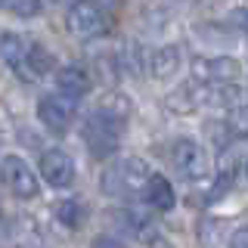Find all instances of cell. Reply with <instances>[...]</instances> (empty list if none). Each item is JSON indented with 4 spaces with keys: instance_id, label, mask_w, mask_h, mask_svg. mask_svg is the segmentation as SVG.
I'll return each instance as SVG.
<instances>
[{
    "instance_id": "1",
    "label": "cell",
    "mask_w": 248,
    "mask_h": 248,
    "mask_svg": "<svg viewBox=\"0 0 248 248\" xmlns=\"http://www.w3.org/2000/svg\"><path fill=\"white\" fill-rule=\"evenodd\" d=\"M130 112H134V106L127 96L106 93L96 103V108L84 118V143L93 158H108L121 146V134L130 121Z\"/></svg>"
},
{
    "instance_id": "2",
    "label": "cell",
    "mask_w": 248,
    "mask_h": 248,
    "mask_svg": "<svg viewBox=\"0 0 248 248\" xmlns=\"http://www.w3.org/2000/svg\"><path fill=\"white\" fill-rule=\"evenodd\" d=\"M152 170L143 158H121L103 174V192L108 196H130V192H143L149 183Z\"/></svg>"
},
{
    "instance_id": "3",
    "label": "cell",
    "mask_w": 248,
    "mask_h": 248,
    "mask_svg": "<svg viewBox=\"0 0 248 248\" xmlns=\"http://www.w3.org/2000/svg\"><path fill=\"white\" fill-rule=\"evenodd\" d=\"M65 28L78 41H96L106 34V10L99 0H75L65 13Z\"/></svg>"
},
{
    "instance_id": "4",
    "label": "cell",
    "mask_w": 248,
    "mask_h": 248,
    "mask_svg": "<svg viewBox=\"0 0 248 248\" xmlns=\"http://www.w3.org/2000/svg\"><path fill=\"white\" fill-rule=\"evenodd\" d=\"M37 118L46 130H53V134H65L68 127L78 121V99L68 96V93H50V96H44L41 103H37Z\"/></svg>"
},
{
    "instance_id": "5",
    "label": "cell",
    "mask_w": 248,
    "mask_h": 248,
    "mask_svg": "<svg viewBox=\"0 0 248 248\" xmlns=\"http://www.w3.org/2000/svg\"><path fill=\"white\" fill-rule=\"evenodd\" d=\"M0 180L3 186L13 192L16 199H34L41 192V183H37V174L31 170V165L19 155H6L0 161Z\"/></svg>"
},
{
    "instance_id": "6",
    "label": "cell",
    "mask_w": 248,
    "mask_h": 248,
    "mask_svg": "<svg viewBox=\"0 0 248 248\" xmlns=\"http://www.w3.org/2000/svg\"><path fill=\"white\" fill-rule=\"evenodd\" d=\"M170 161H174V168L180 170L183 180H202V177L208 174V152L202 149V146L196 143V140L189 137H180L174 146H170Z\"/></svg>"
},
{
    "instance_id": "7",
    "label": "cell",
    "mask_w": 248,
    "mask_h": 248,
    "mask_svg": "<svg viewBox=\"0 0 248 248\" xmlns=\"http://www.w3.org/2000/svg\"><path fill=\"white\" fill-rule=\"evenodd\" d=\"M192 78L199 84H236L242 78V62L232 56H199L192 62Z\"/></svg>"
},
{
    "instance_id": "8",
    "label": "cell",
    "mask_w": 248,
    "mask_h": 248,
    "mask_svg": "<svg viewBox=\"0 0 248 248\" xmlns=\"http://www.w3.org/2000/svg\"><path fill=\"white\" fill-rule=\"evenodd\" d=\"M37 168H41L44 180L56 189H65V186L75 183V161L65 149H46L37 161Z\"/></svg>"
},
{
    "instance_id": "9",
    "label": "cell",
    "mask_w": 248,
    "mask_h": 248,
    "mask_svg": "<svg viewBox=\"0 0 248 248\" xmlns=\"http://www.w3.org/2000/svg\"><path fill=\"white\" fill-rule=\"evenodd\" d=\"M28 59H31V44L25 37L10 34V31L0 34V62H6L22 81H34V78H31V68H28Z\"/></svg>"
},
{
    "instance_id": "10",
    "label": "cell",
    "mask_w": 248,
    "mask_h": 248,
    "mask_svg": "<svg viewBox=\"0 0 248 248\" xmlns=\"http://www.w3.org/2000/svg\"><path fill=\"white\" fill-rule=\"evenodd\" d=\"M180 62H183V50L174 44L168 46H158L155 53H149V59H146V65H149V75L158 78V81H168V78H174L180 72Z\"/></svg>"
},
{
    "instance_id": "11",
    "label": "cell",
    "mask_w": 248,
    "mask_h": 248,
    "mask_svg": "<svg viewBox=\"0 0 248 248\" xmlns=\"http://www.w3.org/2000/svg\"><path fill=\"white\" fill-rule=\"evenodd\" d=\"M56 87L62 93H68V96L81 99V96H87V93H90L93 78H90V72L84 65H62L59 72H56Z\"/></svg>"
},
{
    "instance_id": "12",
    "label": "cell",
    "mask_w": 248,
    "mask_h": 248,
    "mask_svg": "<svg viewBox=\"0 0 248 248\" xmlns=\"http://www.w3.org/2000/svg\"><path fill=\"white\" fill-rule=\"evenodd\" d=\"M143 196H146L152 211H170L177 205V192H174V186H170V180L165 174H152L146 189H143Z\"/></svg>"
},
{
    "instance_id": "13",
    "label": "cell",
    "mask_w": 248,
    "mask_h": 248,
    "mask_svg": "<svg viewBox=\"0 0 248 248\" xmlns=\"http://www.w3.org/2000/svg\"><path fill=\"white\" fill-rule=\"evenodd\" d=\"M53 214H56V220L62 223V227H68V230H78L84 223V205L78 199H62V202H56Z\"/></svg>"
},
{
    "instance_id": "14",
    "label": "cell",
    "mask_w": 248,
    "mask_h": 248,
    "mask_svg": "<svg viewBox=\"0 0 248 248\" xmlns=\"http://www.w3.org/2000/svg\"><path fill=\"white\" fill-rule=\"evenodd\" d=\"M13 242H16V248H46V245H44L41 230H37L31 220H19V223H16V230H13Z\"/></svg>"
},
{
    "instance_id": "15",
    "label": "cell",
    "mask_w": 248,
    "mask_h": 248,
    "mask_svg": "<svg viewBox=\"0 0 248 248\" xmlns=\"http://www.w3.org/2000/svg\"><path fill=\"white\" fill-rule=\"evenodd\" d=\"M0 10L19 16V19H34L41 16V0H0Z\"/></svg>"
},
{
    "instance_id": "16",
    "label": "cell",
    "mask_w": 248,
    "mask_h": 248,
    "mask_svg": "<svg viewBox=\"0 0 248 248\" xmlns=\"http://www.w3.org/2000/svg\"><path fill=\"white\" fill-rule=\"evenodd\" d=\"M227 130H230L232 137H239V140H248V103L230 108V115H227Z\"/></svg>"
},
{
    "instance_id": "17",
    "label": "cell",
    "mask_w": 248,
    "mask_h": 248,
    "mask_svg": "<svg viewBox=\"0 0 248 248\" xmlns=\"http://www.w3.org/2000/svg\"><path fill=\"white\" fill-rule=\"evenodd\" d=\"M230 248H248V227H239L230 236Z\"/></svg>"
},
{
    "instance_id": "18",
    "label": "cell",
    "mask_w": 248,
    "mask_h": 248,
    "mask_svg": "<svg viewBox=\"0 0 248 248\" xmlns=\"http://www.w3.org/2000/svg\"><path fill=\"white\" fill-rule=\"evenodd\" d=\"M90 248H121V242H115V239H108V236H99Z\"/></svg>"
},
{
    "instance_id": "19",
    "label": "cell",
    "mask_w": 248,
    "mask_h": 248,
    "mask_svg": "<svg viewBox=\"0 0 248 248\" xmlns=\"http://www.w3.org/2000/svg\"><path fill=\"white\" fill-rule=\"evenodd\" d=\"M232 19H236V25H239V28H242L245 34H248V10H239L236 16H232Z\"/></svg>"
},
{
    "instance_id": "20",
    "label": "cell",
    "mask_w": 248,
    "mask_h": 248,
    "mask_svg": "<svg viewBox=\"0 0 248 248\" xmlns=\"http://www.w3.org/2000/svg\"><path fill=\"white\" fill-rule=\"evenodd\" d=\"M245 174H248V158H245Z\"/></svg>"
}]
</instances>
